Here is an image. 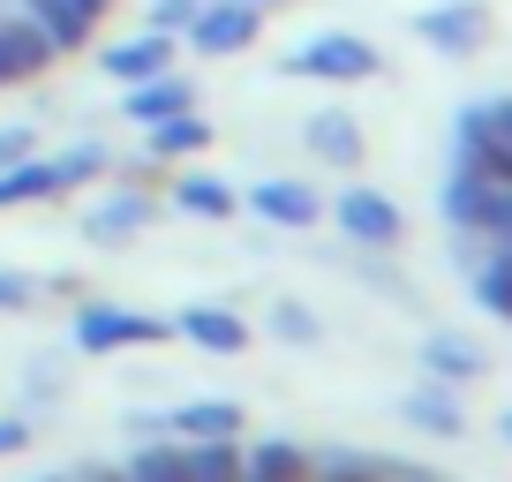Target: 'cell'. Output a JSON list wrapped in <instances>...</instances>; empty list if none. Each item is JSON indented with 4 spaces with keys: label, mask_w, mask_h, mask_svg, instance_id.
<instances>
[{
    "label": "cell",
    "mask_w": 512,
    "mask_h": 482,
    "mask_svg": "<svg viewBox=\"0 0 512 482\" xmlns=\"http://www.w3.org/2000/svg\"><path fill=\"white\" fill-rule=\"evenodd\" d=\"M249 211L272 219V226H317V189H309V181H256Z\"/></svg>",
    "instance_id": "obj_8"
},
{
    "label": "cell",
    "mask_w": 512,
    "mask_h": 482,
    "mask_svg": "<svg viewBox=\"0 0 512 482\" xmlns=\"http://www.w3.org/2000/svg\"><path fill=\"white\" fill-rule=\"evenodd\" d=\"M294 76H324V83H362V76H377V53L362 46V38H347V31H332V38H309V46H294Z\"/></svg>",
    "instance_id": "obj_3"
},
{
    "label": "cell",
    "mask_w": 512,
    "mask_h": 482,
    "mask_svg": "<svg viewBox=\"0 0 512 482\" xmlns=\"http://www.w3.org/2000/svg\"><path fill=\"white\" fill-rule=\"evenodd\" d=\"M174 332L196 339V347H211V354H241V347H249V324H241L234 309H219V302H189L174 317Z\"/></svg>",
    "instance_id": "obj_7"
},
{
    "label": "cell",
    "mask_w": 512,
    "mask_h": 482,
    "mask_svg": "<svg viewBox=\"0 0 512 482\" xmlns=\"http://www.w3.org/2000/svg\"><path fill=\"white\" fill-rule=\"evenodd\" d=\"M61 166L53 159H16V166H0V211L8 204H46V196H61Z\"/></svg>",
    "instance_id": "obj_11"
},
{
    "label": "cell",
    "mask_w": 512,
    "mask_h": 482,
    "mask_svg": "<svg viewBox=\"0 0 512 482\" xmlns=\"http://www.w3.org/2000/svg\"><path fill=\"white\" fill-rule=\"evenodd\" d=\"M23 8H31V23L46 31L53 53H76L91 38V23L106 16V0H23Z\"/></svg>",
    "instance_id": "obj_6"
},
{
    "label": "cell",
    "mask_w": 512,
    "mask_h": 482,
    "mask_svg": "<svg viewBox=\"0 0 512 482\" xmlns=\"http://www.w3.org/2000/svg\"><path fill=\"white\" fill-rule=\"evenodd\" d=\"M309 151L332 159V166H354L362 159V129H354L347 113H317V121H309Z\"/></svg>",
    "instance_id": "obj_20"
},
{
    "label": "cell",
    "mask_w": 512,
    "mask_h": 482,
    "mask_svg": "<svg viewBox=\"0 0 512 482\" xmlns=\"http://www.w3.org/2000/svg\"><path fill=\"white\" fill-rule=\"evenodd\" d=\"M151 211H159V204H151L144 189H121V196H106V204H98L91 219H83V234H91V241H106V249H113V241L144 234V226H151Z\"/></svg>",
    "instance_id": "obj_9"
},
{
    "label": "cell",
    "mask_w": 512,
    "mask_h": 482,
    "mask_svg": "<svg viewBox=\"0 0 512 482\" xmlns=\"http://www.w3.org/2000/svg\"><path fill=\"white\" fill-rule=\"evenodd\" d=\"M256 31H264L256 0H211V8H196V23H189L196 53H241V46H256Z\"/></svg>",
    "instance_id": "obj_4"
},
{
    "label": "cell",
    "mask_w": 512,
    "mask_h": 482,
    "mask_svg": "<svg viewBox=\"0 0 512 482\" xmlns=\"http://www.w3.org/2000/svg\"><path fill=\"white\" fill-rule=\"evenodd\" d=\"M407 422H422V430H437V437H460L467 430L460 407H452L445 392H415V400H407Z\"/></svg>",
    "instance_id": "obj_24"
},
{
    "label": "cell",
    "mask_w": 512,
    "mask_h": 482,
    "mask_svg": "<svg viewBox=\"0 0 512 482\" xmlns=\"http://www.w3.org/2000/svg\"><path fill=\"white\" fill-rule=\"evenodd\" d=\"M204 144H211V121H196V106L151 121V159H189V151H204Z\"/></svg>",
    "instance_id": "obj_17"
},
{
    "label": "cell",
    "mask_w": 512,
    "mask_h": 482,
    "mask_svg": "<svg viewBox=\"0 0 512 482\" xmlns=\"http://www.w3.org/2000/svg\"><path fill=\"white\" fill-rule=\"evenodd\" d=\"M23 302H31V279H23V272H0V309H23Z\"/></svg>",
    "instance_id": "obj_28"
},
{
    "label": "cell",
    "mask_w": 512,
    "mask_h": 482,
    "mask_svg": "<svg viewBox=\"0 0 512 482\" xmlns=\"http://www.w3.org/2000/svg\"><path fill=\"white\" fill-rule=\"evenodd\" d=\"M196 8H204V0H151V31H166V38H174V31H189V23H196Z\"/></svg>",
    "instance_id": "obj_26"
},
{
    "label": "cell",
    "mask_w": 512,
    "mask_h": 482,
    "mask_svg": "<svg viewBox=\"0 0 512 482\" xmlns=\"http://www.w3.org/2000/svg\"><path fill=\"white\" fill-rule=\"evenodd\" d=\"M196 91L189 76H144V83H128V121H166V113H189Z\"/></svg>",
    "instance_id": "obj_13"
},
{
    "label": "cell",
    "mask_w": 512,
    "mask_h": 482,
    "mask_svg": "<svg viewBox=\"0 0 512 482\" xmlns=\"http://www.w3.org/2000/svg\"><path fill=\"white\" fill-rule=\"evenodd\" d=\"M46 61H53V46H46V31H38L31 16H23V23H0V83L38 76Z\"/></svg>",
    "instance_id": "obj_10"
},
{
    "label": "cell",
    "mask_w": 512,
    "mask_h": 482,
    "mask_svg": "<svg viewBox=\"0 0 512 482\" xmlns=\"http://www.w3.org/2000/svg\"><path fill=\"white\" fill-rule=\"evenodd\" d=\"M339 226H347V241H369V249H384V241H400V211H392V196H377V189H362L354 181L347 196H339Z\"/></svg>",
    "instance_id": "obj_5"
},
{
    "label": "cell",
    "mask_w": 512,
    "mask_h": 482,
    "mask_svg": "<svg viewBox=\"0 0 512 482\" xmlns=\"http://www.w3.org/2000/svg\"><path fill=\"white\" fill-rule=\"evenodd\" d=\"M166 61H174V38H166V31H144V38H128V46L106 53V76L144 83V76H166Z\"/></svg>",
    "instance_id": "obj_12"
},
{
    "label": "cell",
    "mask_w": 512,
    "mask_h": 482,
    "mask_svg": "<svg viewBox=\"0 0 512 482\" xmlns=\"http://www.w3.org/2000/svg\"><path fill=\"white\" fill-rule=\"evenodd\" d=\"M415 31L430 38V46H445V53H467L482 38V8L475 0H452V8H430V16H415Z\"/></svg>",
    "instance_id": "obj_14"
},
{
    "label": "cell",
    "mask_w": 512,
    "mask_h": 482,
    "mask_svg": "<svg viewBox=\"0 0 512 482\" xmlns=\"http://www.w3.org/2000/svg\"><path fill=\"white\" fill-rule=\"evenodd\" d=\"M174 324L144 317V309H113V302H83L76 317V347L83 354H113V347H151V339H166Z\"/></svg>",
    "instance_id": "obj_2"
},
{
    "label": "cell",
    "mask_w": 512,
    "mask_h": 482,
    "mask_svg": "<svg viewBox=\"0 0 512 482\" xmlns=\"http://www.w3.org/2000/svg\"><path fill=\"white\" fill-rule=\"evenodd\" d=\"M475 302L490 309V317H512V241H497L490 264L475 272Z\"/></svg>",
    "instance_id": "obj_21"
},
{
    "label": "cell",
    "mask_w": 512,
    "mask_h": 482,
    "mask_svg": "<svg viewBox=\"0 0 512 482\" xmlns=\"http://www.w3.org/2000/svg\"><path fill=\"white\" fill-rule=\"evenodd\" d=\"M445 219L467 226V234H482V241H512V189H505V181H490V174L452 166V181H445Z\"/></svg>",
    "instance_id": "obj_1"
},
{
    "label": "cell",
    "mask_w": 512,
    "mask_h": 482,
    "mask_svg": "<svg viewBox=\"0 0 512 482\" xmlns=\"http://www.w3.org/2000/svg\"><path fill=\"white\" fill-rule=\"evenodd\" d=\"M505 437H512V415H505Z\"/></svg>",
    "instance_id": "obj_32"
},
{
    "label": "cell",
    "mask_w": 512,
    "mask_h": 482,
    "mask_svg": "<svg viewBox=\"0 0 512 482\" xmlns=\"http://www.w3.org/2000/svg\"><path fill=\"white\" fill-rule=\"evenodd\" d=\"M384 467L362 460V452H339V460H309V482H377Z\"/></svg>",
    "instance_id": "obj_25"
},
{
    "label": "cell",
    "mask_w": 512,
    "mask_h": 482,
    "mask_svg": "<svg viewBox=\"0 0 512 482\" xmlns=\"http://www.w3.org/2000/svg\"><path fill=\"white\" fill-rule=\"evenodd\" d=\"M83 482H128V475H121V467H91Z\"/></svg>",
    "instance_id": "obj_31"
},
{
    "label": "cell",
    "mask_w": 512,
    "mask_h": 482,
    "mask_svg": "<svg viewBox=\"0 0 512 482\" xmlns=\"http://www.w3.org/2000/svg\"><path fill=\"white\" fill-rule=\"evenodd\" d=\"M174 204H181V211H196V219H234L241 196L226 189L219 174H181V181H174Z\"/></svg>",
    "instance_id": "obj_19"
},
{
    "label": "cell",
    "mask_w": 512,
    "mask_h": 482,
    "mask_svg": "<svg viewBox=\"0 0 512 482\" xmlns=\"http://www.w3.org/2000/svg\"><path fill=\"white\" fill-rule=\"evenodd\" d=\"M166 422H174L181 437H196V445H211V437H234V430H241L249 415H241L234 400H189L181 415H166Z\"/></svg>",
    "instance_id": "obj_16"
},
{
    "label": "cell",
    "mask_w": 512,
    "mask_h": 482,
    "mask_svg": "<svg viewBox=\"0 0 512 482\" xmlns=\"http://www.w3.org/2000/svg\"><path fill=\"white\" fill-rule=\"evenodd\" d=\"M279 332H287V339H317V324H309V317H302V309H294V302H287V309H279Z\"/></svg>",
    "instance_id": "obj_29"
},
{
    "label": "cell",
    "mask_w": 512,
    "mask_h": 482,
    "mask_svg": "<svg viewBox=\"0 0 512 482\" xmlns=\"http://www.w3.org/2000/svg\"><path fill=\"white\" fill-rule=\"evenodd\" d=\"M31 445V422H0V460H8V452H23Z\"/></svg>",
    "instance_id": "obj_30"
},
{
    "label": "cell",
    "mask_w": 512,
    "mask_h": 482,
    "mask_svg": "<svg viewBox=\"0 0 512 482\" xmlns=\"http://www.w3.org/2000/svg\"><path fill=\"white\" fill-rule=\"evenodd\" d=\"M31 159V129H0V166H16Z\"/></svg>",
    "instance_id": "obj_27"
},
{
    "label": "cell",
    "mask_w": 512,
    "mask_h": 482,
    "mask_svg": "<svg viewBox=\"0 0 512 482\" xmlns=\"http://www.w3.org/2000/svg\"><path fill=\"white\" fill-rule=\"evenodd\" d=\"M241 482H309V452L287 445V437H272V445H256L249 460H241Z\"/></svg>",
    "instance_id": "obj_15"
},
{
    "label": "cell",
    "mask_w": 512,
    "mask_h": 482,
    "mask_svg": "<svg viewBox=\"0 0 512 482\" xmlns=\"http://www.w3.org/2000/svg\"><path fill=\"white\" fill-rule=\"evenodd\" d=\"M128 482H189V452L144 445V452H136V467H128Z\"/></svg>",
    "instance_id": "obj_23"
},
{
    "label": "cell",
    "mask_w": 512,
    "mask_h": 482,
    "mask_svg": "<svg viewBox=\"0 0 512 482\" xmlns=\"http://www.w3.org/2000/svg\"><path fill=\"white\" fill-rule=\"evenodd\" d=\"M189 482H241L234 437H211V445H196V452H189Z\"/></svg>",
    "instance_id": "obj_22"
},
{
    "label": "cell",
    "mask_w": 512,
    "mask_h": 482,
    "mask_svg": "<svg viewBox=\"0 0 512 482\" xmlns=\"http://www.w3.org/2000/svg\"><path fill=\"white\" fill-rule=\"evenodd\" d=\"M46 482H68V475H46Z\"/></svg>",
    "instance_id": "obj_33"
},
{
    "label": "cell",
    "mask_w": 512,
    "mask_h": 482,
    "mask_svg": "<svg viewBox=\"0 0 512 482\" xmlns=\"http://www.w3.org/2000/svg\"><path fill=\"white\" fill-rule=\"evenodd\" d=\"M422 370L437 377V385H467V377H482V354L467 347V339H452V332H437L430 347H422Z\"/></svg>",
    "instance_id": "obj_18"
}]
</instances>
